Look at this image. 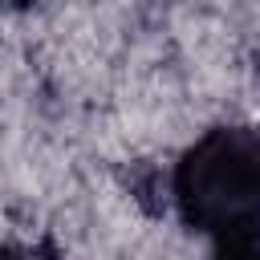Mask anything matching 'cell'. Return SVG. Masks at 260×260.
I'll return each mask as SVG.
<instances>
[{
    "label": "cell",
    "instance_id": "obj_1",
    "mask_svg": "<svg viewBox=\"0 0 260 260\" xmlns=\"http://www.w3.org/2000/svg\"><path fill=\"white\" fill-rule=\"evenodd\" d=\"M175 199L215 240L260 232V134L211 130L195 142L175 171Z\"/></svg>",
    "mask_w": 260,
    "mask_h": 260
},
{
    "label": "cell",
    "instance_id": "obj_2",
    "mask_svg": "<svg viewBox=\"0 0 260 260\" xmlns=\"http://www.w3.org/2000/svg\"><path fill=\"white\" fill-rule=\"evenodd\" d=\"M215 260H260V232H244L232 240H215Z\"/></svg>",
    "mask_w": 260,
    "mask_h": 260
},
{
    "label": "cell",
    "instance_id": "obj_3",
    "mask_svg": "<svg viewBox=\"0 0 260 260\" xmlns=\"http://www.w3.org/2000/svg\"><path fill=\"white\" fill-rule=\"evenodd\" d=\"M12 260H49V256H41V252H20V256H12Z\"/></svg>",
    "mask_w": 260,
    "mask_h": 260
}]
</instances>
